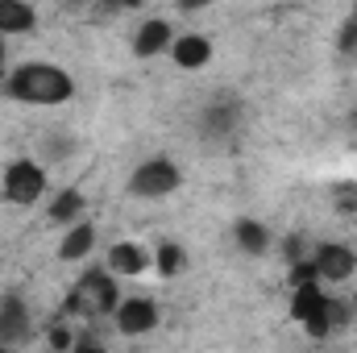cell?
Listing matches in <instances>:
<instances>
[{"label": "cell", "instance_id": "obj_1", "mask_svg": "<svg viewBox=\"0 0 357 353\" xmlns=\"http://www.w3.org/2000/svg\"><path fill=\"white\" fill-rule=\"evenodd\" d=\"M4 96L17 100V104L54 108V104H67L75 96V80L54 63H25L4 80Z\"/></svg>", "mask_w": 357, "mask_h": 353}, {"label": "cell", "instance_id": "obj_2", "mask_svg": "<svg viewBox=\"0 0 357 353\" xmlns=\"http://www.w3.org/2000/svg\"><path fill=\"white\" fill-rule=\"evenodd\" d=\"M341 312H354V303H349V308H341V303L320 287V278L295 283V291H291V320H295L307 337L324 341V337L333 333V324H337V316H341Z\"/></svg>", "mask_w": 357, "mask_h": 353}, {"label": "cell", "instance_id": "obj_3", "mask_svg": "<svg viewBox=\"0 0 357 353\" xmlns=\"http://www.w3.org/2000/svg\"><path fill=\"white\" fill-rule=\"evenodd\" d=\"M116 303H121L116 274H112L108 266H100V270H88V274L71 287L63 312H67V316H112Z\"/></svg>", "mask_w": 357, "mask_h": 353}, {"label": "cell", "instance_id": "obj_4", "mask_svg": "<svg viewBox=\"0 0 357 353\" xmlns=\"http://www.w3.org/2000/svg\"><path fill=\"white\" fill-rule=\"evenodd\" d=\"M0 195L17 208H29L46 195V167L33 163V158H13L4 167V179H0Z\"/></svg>", "mask_w": 357, "mask_h": 353}, {"label": "cell", "instance_id": "obj_5", "mask_svg": "<svg viewBox=\"0 0 357 353\" xmlns=\"http://www.w3.org/2000/svg\"><path fill=\"white\" fill-rule=\"evenodd\" d=\"M178 183H183V171L171 158H146L129 175V195H137V200H167L171 191H178Z\"/></svg>", "mask_w": 357, "mask_h": 353}, {"label": "cell", "instance_id": "obj_6", "mask_svg": "<svg viewBox=\"0 0 357 353\" xmlns=\"http://www.w3.org/2000/svg\"><path fill=\"white\" fill-rule=\"evenodd\" d=\"M112 320H116L121 337H146V333L158 329V303L146 299V295H129L112 308Z\"/></svg>", "mask_w": 357, "mask_h": 353}, {"label": "cell", "instance_id": "obj_7", "mask_svg": "<svg viewBox=\"0 0 357 353\" xmlns=\"http://www.w3.org/2000/svg\"><path fill=\"white\" fill-rule=\"evenodd\" d=\"M307 254H312V262H316L320 283H345V278H354L357 254L349 246H341V241H320V246L307 250Z\"/></svg>", "mask_w": 357, "mask_h": 353}, {"label": "cell", "instance_id": "obj_8", "mask_svg": "<svg viewBox=\"0 0 357 353\" xmlns=\"http://www.w3.org/2000/svg\"><path fill=\"white\" fill-rule=\"evenodd\" d=\"M104 266H108L116 278H137V274H146V270L154 266V254H150L146 246H137V241H112Z\"/></svg>", "mask_w": 357, "mask_h": 353}, {"label": "cell", "instance_id": "obj_9", "mask_svg": "<svg viewBox=\"0 0 357 353\" xmlns=\"http://www.w3.org/2000/svg\"><path fill=\"white\" fill-rule=\"evenodd\" d=\"M29 337H33V324H29L25 299L4 295V299H0V341H4V345H25Z\"/></svg>", "mask_w": 357, "mask_h": 353}, {"label": "cell", "instance_id": "obj_10", "mask_svg": "<svg viewBox=\"0 0 357 353\" xmlns=\"http://www.w3.org/2000/svg\"><path fill=\"white\" fill-rule=\"evenodd\" d=\"M171 42H175V29H171V21H162V17H150V21H142V29L133 33V54H137V59H154V54L171 50Z\"/></svg>", "mask_w": 357, "mask_h": 353}, {"label": "cell", "instance_id": "obj_11", "mask_svg": "<svg viewBox=\"0 0 357 353\" xmlns=\"http://www.w3.org/2000/svg\"><path fill=\"white\" fill-rule=\"evenodd\" d=\"M199 121H204V125H199V129H204V137L225 142V137H233V133H237V125H241V108H237L233 100H220V104H208Z\"/></svg>", "mask_w": 357, "mask_h": 353}, {"label": "cell", "instance_id": "obj_12", "mask_svg": "<svg viewBox=\"0 0 357 353\" xmlns=\"http://www.w3.org/2000/svg\"><path fill=\"white\" fill-rule=\"evenodd\" d=\"M171 59L183 71H199V67L212 63V42L204 33H178L175 42H171Z\"/></svg>", "mask_w": 357, "mask_h": 353}, {"label": "cell", "instance_id": "obj_13", "mask_svg": "<svg viewBox=\"0 0 357 353\" xmlns=\"http://www.w3.org/2000/svg\"><path fill=\"white\" fill-rule=\"evenodd\" d=\"M38 21L33 13V0H0V38H17V33H29Z\"/></svg>", "mask_w": 357, "mask_h": 353}, {"label": "cell", "instance_id": "obj_14", "mask_svg": "<svg viewBox=\"0 0 357 353\" xmlns=\"http://www.w3.org/2000/svg\"><path fill=\"white\" fill-rule=\"evenodd\" d=\"M91 250H96V225H91V220L67 225V237H63V246H59V258H63V262H84Z\"/></svg>", "mask_w": 357, "mask_h": 353}, {"label": "cell", "instance_id": "obj_15", "mask_svg": "<svg viewBox=\"0 0 357 353\" xmlns=\"http://www.w3.org/2000/svg\"><path fill=\"white\" fill-rule=\"evenodd\" d=\"M84 208H88L84 191L79 187H63V191H54L46 216H50V225H75V220H84Z\"/></svg>", "mask_w": 357, "mask_h": 353}, {"label": "cell", "instance_id": "obj_16", "mask_svg": "<svg viewBox=\"0 0 357 353\" xmlns=\"http://www.w3.org/2000/svg\"><path fill=\"white\" fill-rule=\"evenodd\" d=\"M233 241L250 254V258H262L270 250V229L262 220H250V216H241L237 225H233Z\"/></svg>", "mask_w": 357, "mask_h": 353}, {"label": "cell", "instance_id": "obj_17", "mask_svg": "<svg viewBox=\"0 0 357 353\" xmlns=\"http://www.w3.org/2000/svg\"><path fill=\"white\" fill-rule=\"evenodd\" d=\"M154 270H158L162 278H175V274H183V270H187V250H183V246H175V241L158 246V250H154Z\"/></svg>", "mask_w": 357, "mask_h": 353}, {"label": "cell", "instance_id": "obj_18", "mask_svg": "<svg viewBox=\"0 0 357 353\" xmlns=\"http://www.w3.org/2000/svg\"><path fill=\"white\" fill-rule=\"evenodd\" d=\"M46 341H50L54 350H71V345H75V337H71L67 329H50V337H46Z\"/></svg>", "mask_w": 357, "mask_h": 353}, {"label": "cell", "instance_id": "obj_19", "mask_svg": "<svg viewBox=\"0 0 357 353\" xmlns=\"http://www.w3.org/2000/svg\"><path fill=\"white\" fill-rule=\"evenodd\" d=\"M42 150H50V158H67L71 142H42Z\"/></svg>", "mask_w": 357, "mask_h": 353}, {"label": "cell", "instance_id": "obj_20", "mask_svg": "<svg viewBox=\"0 0 357 353\" xmlns=\"http://www.w3.org/2000/svg\"><path fill=\"white\" fill-rule=\"evenodd\" d=\"M208 4H212V0H178L183 13H199V8H208Z\"/></svg>", "mask_w": 357, "mask_h": 353}, {"label": "cell", "instance_id": "obj_21", "mask_svg": "<svg viewBox=\"0 0 357 353\" xmlns=\"http://www.w3.org/2000/svg\"><path fill=\"white\" fill-rule=\"evenodd\" d=\"M108 4H121V8H133V4H142V0H108Z\"/></svg>", "mask_w": 357, "mask_h": 353}, {"label": "cell", "instance_id": "obj_22", "mask_svg": "<svg viewBox=\"0 0 357 353\" xmlns=\"http://www.w3.org/2000/svg\"><path fill=\"white\" fill-rule=\"evenodd\" d=\"M349 129H354V133H357V108H354V112H349Z\"/></svg>", "mask_w": 357, "mask_h": 353}, {"label": "cell", "instance_id": "obj_23", "mask_svg": "<svg viewBox=\"0 0 357 353\" xmlns=\"http://www.w3.org/2000/svg\"><path fill=\"white\" fill-rule=\"evenodd\" d=\"M0 71H4V38H0Z\"/></svg>", "mask_w": 357, "mask_h": 353}, {"label": "cell", "instance_id": "obj_24", "mask_svg": "<svg viewBox=\"0 0 357 353\" xmlns=\"http://www.w3.org/2000/svg\"><path fill=\"white\" fill-rule=\"evenodd\" d=\"M354 316H357V291H354Z\"/></svg>", "mask_w": 357, "mask_h": 353}, {"label": "cell", "instance_id": "obj_25", "mask_svg": "<svg viewBox=\"0 0 357 353\" xmlns=\"http://www.w3.org/2000/svg\"><path fill=\"white\" fill-rule=\"evenodd\" d=\"M0 350H4V341H0Z\"/></svg>", "mask_w": 357, "mask_h": 353}]
</instances>
